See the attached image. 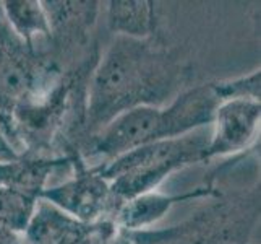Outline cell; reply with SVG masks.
<instances>
[{
    "label": "cell",
    "instance_id": "obj_2",
    "mask_svg": "<svg viewBox=\"0 0 261 244\" xmlns=\"http://www.w3.org/2000/svg\"><path fill=\"white\" fill-rule=\"evenodd\" d=\"M219 104L221 99L214 92L213 81L192 85L166 106H143L117 116L83 143L80 158L86 165L88 161L97 160L91 166L104 165L148 143L211 127Z\"/></svg>",
    "mask_w": 261,
    "mask_h": 244
},
{
    "label": "cell",
    "instance_id": "obj_13",
    "mask_svg": "<svg viewBox=\"0 0 261 244\" xmlns=\"http://www.w3.org/2000/svg\"><path fill=\"white\" fill-rule=\"evenodd\" d=\"M7 23L30 48H38L49 38V20L41 0L0 2Z\"/></svg>",
    "mask_w": 261,
    "mask_h": 244
},
{
    "label": "cell",
    "instance_id": "obj_16",
    "mask_svg": "<svg viewBox=\"0 0 261 244\" xmlns=\"http://www.w3.org/2000/svg\"><path fill=\"white\" fill-rule=\"evenodd\" d=\"M16 158H20V157H16V153L10 147V143L7 142L2 129H0V163H2V161H12V160H16Z\"/></svg>",
    "mask_w": 261,
    "mask_h": 244
},
{
    "label": "cell",
    "instance_id": "obj_11",
    "mask_svg": "<svg viewBox=\"0 0 261 244\" xmlns=\"http://www.w3.org/2000/svg\"><path fill=\"white\" fill-rule=\"evenodd\" d=\"M85 163L80 158H36L20 157L12 161L0 163V186L41 198L42 191L49 186L50 176L59 171L71 174L78 165Z\"/></svg>",
    "mask_w": 261,
    "mask_h": 244
},
{
    "label": "cell",
    "instance_id": "obj_8",
    "mask_svg": "<svg viewBox=\"0 0 261 244\" xmlns=\"http://www.w3.org/2000/svg\"><path fill=\"white\" fill-rule=\"evenodd\" d=\"M261 119V103L233 99L218 106L211 122L206 161L214 158H237L256 143Z\"/></svg>",
    "mask_w": 261,
    "mask_h": 244
},
{
    "label": "cell",
    "instance_id": "obj_4",
    "mask_svg": "<svg viewBox=\"0 0 261 244\" xmlns=\"http://www.w3.org/2000/svg\"><path fill=\"white\" fill-rule=\"evenodd\" d=\"M206 129L148 143L94 168L109 181L114 197L123 204L133 197L156 191L177 171L206 161V147L210 142V132Z\"/></svg>",
    "mask_w": 261,
    "mask_h": 244
},
{
    "label": "cell",
    "instance_id": "obj_14",
    "mask_svg": "<svg viewBox=\"0 0 261 244\" xmlns=\"http://www.w3.org/2000/svg\"><path fill=\"white\" fill-rule=\"evenodd\" d=\"M39 198L0 186V227L23 234L33 218Z\"/></svg>",
    "mask_w": 261,
    "mask_h": 244
},
{
    "label": "cell",
    "instance_id": "obj_10",
    "mask_svg": "<svg viewBox=\"0 0 261 244\" xmlns=\"http://www.w3.org/2000/svg\"><path fill=\"white\" fill-rule=\"evenodd\" d=\"M31 227L41 239L50 244H111L119 231L112 220L80 223L46 201L36 207Z\"/></svg>",
    "mask_w": 261,
    "mask_h": 244
},
{
    "label": "cell",
    "instance_id": "obj_15",
    "mask_svg": "<svg viewBox=\"0 0 261 244\" xmlns=\"http://www.w3.org/2000/svg\"><path fill=\"white\" fill-rule=\"evenodd\" d=\"M213 88L221 103L233 101V99H251L259 101L261 98V72L259 69L250 72L247 75L226 78V80H214Z\"/></svg>",
    "mask_w": 261,
    "mask_h": 244
},
{
    "label": "cell",
    "instance_id": "obj_1",
    "mask_svg": "<svg viewBox=\"0 0 261 244\" xmlns=\"http://www.w3.org/2000/svg\"><path fill=\"white\" fill-rule=\"evenodd\" d=\"M193 78V59L167 33L149 39L114 36L89 78L86 140L123 113L166 106Z\"/></svg>",
    "mask_w": 261,
    "mask_h": 244
},
{
    "label": "cell",
    "instance_id": "obj_5",
    "mask_svg": "<svg viewBox=\"0 0 261 244\" xmlns=\"http://www.w3.org/2000/svg\"><path fill=\"white\" fill-rule=\"evenodd\" d=\"M60 69L46 44L30 48L13 33L0 5V113H12L33 101L59 78Z\"/></svg>",
    "mask_w": 261,
    "mask_h": 244
},
{
    "label": "cell",
    "instance_id": "obj_9",
    "mask_svg": "<svg viewBox=\"0 0 261 244\" xmlns=\"http://www.w3.org/2000/svg\"><path fill=\"white\" fill-rule=\"evenodd\" d=\"M222 192L218 186V174H210L201 186L188 189L180 194H164L152 191L130 201H125L115 213L117 228L125 233H135L152 228L158 221L166 216V213L178 202L195 201V198H211Z\"/></svg>",
    "mask_w": 261,
    "mask_h": 244
},
{
    "label": "cell",
    "instance_id": "obj_7",
    "mask_svg": "<svg viewBox=\"0 0 261 244\" xmlns=\"http://www.w3.org/2000/svg\"><path fill=\"white\" fill-rule=\"evenodd\" d=\"M41 201H46L80 223L114 221L122 205L114 197L109 181L86 163L78 165L70 178L60 184L47 186L41 194Z\"/></svg>",
    "mask_w": 261,
    "mask_h": 244
},
{
    "label": "cell",
    "instance_id": "obj_6",
    "mask_svg": "<svg viewBox=\"0 0 261 244\" xmlns=\"http://www.w3.org/2000/svg\"><path fill=\"white\" fill-rule=\"evenodd\" d=\"M42 5L49 20L46 51L60 69L75 67L101 54L96 33L101 2L46 0Z\"/></svg>",
    "mask_w": 261,
    "mask_h": 244
},
{
    "label": "cell",
    "instance_id": "obj_12",
    "mask_svg": "<svg viewBox=\"0 0 261 244\" xmlns=\"http://www.w3.org/2000/svg\"><path fill=\"white\" fill-rule=\"evenodd\" d=\"M106 5V26L114 36L132 39H149L166 34L158 2L112 0Z\"/></svg>",
    "mask_w": 261,
    "mask_h": 244
},
{
    "label": "cell",
    "instance_id": "obj_3",
    "mask_svg": "<svg viewBox=\"0 0 261 244\" xmlns=\"http://www.w3.org/2000/svg\"><path fill=\"white\" fill-rule=\"evenodd\" d=\"M259 221V183L230 189L177 225L127 233L135 244H250Z\"/></svg>",
    "mask_w": 261,
    "mask_h": 244
}]
</instances>
